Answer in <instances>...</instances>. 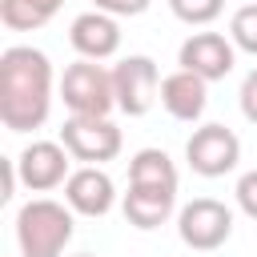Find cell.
<instances>
[{"label": "cell", "mask_w": 257, "mask_h": 257, "mask_svg": "<svg viewBox=\"0 0 257 257\" xmlns=\"http://www.w3.org/2000/svg\"><path fill=\"white\" fill-rule=\"evenodd\" d=\"M52 108V64L32 44L0 52V120L8 133H32Z\"/></svg>", "instance_id": "cell-1"}, {"label": "cell", "mask_w": 257, "mask_h": 257, "mask_svg": "<svg viewBox=\"0 0 257 257\" xmlns=\"http://www.w3.org/2000/svg\"><path fill=\"white\" fill-rule=\"evenodd\" d=\"M72 209L52 201V197H36L16 213V245L20 257H60L72 241Z\"/></svg>", "instance_id": "cell-2"}, {"label": "cell", "mask_w": 257, "mask_h": 257, "mask_svg": "<svg viewBox=\"0 0 257 257\" xmlns=\"http://www.w3.org/2000/svg\"><path fill=\"white\" fill-rule=\"evenodd\" d=\"M60 100L72 108V116H108L116 108L112 72L100 60H76L60 76Z\"/></svg>", "instance_id": "cell-3"}, {"label": "cell", "mask_w": 257, "mask_h": 257, "mask_svg": "<svg viewBox=\"0 0 257 257\" xmlns=\"http://www.w3.org/2000/svg\"><path fill=\"white\" fill-rule=\"evenodd\" d=\"M177 233L189 249L213 253L233 237V213H229V205H221L213 197H197L177 213Z\"/></svg>", "instance_id": "cell-4"}, {"label": "cell", "mask_w": 257, "mask_h": 257, "mask_svg": "<svg viewBox=\"0 0 257 257\" xmlns=\"http://www.w3.org/2000/svg\"><path fill=\"white\" fill-rule=\"evenodd\" d=\"M60 145L84 165H104L120 153V128L108 116H68L60 128Z\"/></svg>", "instance_id": "cell-5"}, {"label": "cell", "mask_w": 257, "mask_h": 257, "mask_svg": "<svg viewBox=\"0 0 257 257\" xmlns=\"http://www.w3.org/2000/svg\"><path fill=\"white\" fill-rule=\"evenodd\" d=\"M185 161H189V169L201 173V177H225V173H233L237 161H241V141H237V133L225 128V124H201V128L189 137V145H185Z\"/></svg>", "instance_id": "cell-6"}, {"label": "cell", "mask_w": 257, "mask_h": 257, "mask_svg": "<svg viewBox=\"0 0 257 257\" xmlns=\"http://www.w3.org/2000/svg\"><path fill=\"white\" fill-rule=\"evenodd\" d=\"M112 88H116V108L124 116H145L161 92V72L153 56H124L112 68Z\"/></svg>", "instance_id": "cell-7"}, {"label": "cell", "mask_w": 257, "mask_h": 257, "mask_svg": "<svg viewBox=\"0 0 257 257\" xmlns=\"http://www.w3.org/2000/svg\"><path fill=\"white\" fill-rule=\"evenodd\" d=\"M177 64L205 76V80H225L233 72V64H237V44L229 36H221V32H193L181 44Z\"/></svg>", "instance_id": "cell-8"}, {"label": "cell", "mask_w": 257, "mask_h": 257, "mask_svg": "<svg viewBox=\"0 0 257 257\" xmlns=\"http://www.w3.org/2000/svg\"><path fill=\"white\" fill-rule=\"evenodd\" d=\"M68 149L60 141H32L20 157H16V173L20 181L32 189V193H48L56 185H64L72 173H68Z\"/></svg>", "instance_id": "cell-9"}, {"label": "cell", "mask_w": 257, "mask_h": 257, "mask_svg": "<svg viewBox=\"0 0 257 257\" xmlns=\"http://www.w3.org/2000/svg\"><path fill=\"white\" fill-rule=\"evenodd\" d=\"M116 201V185L100 165H80L64 181V205L80 217H104Z\"/></svg>", "instance_id": "cell-10"}, {"label": "cell", "mask_w": 257, "mask_h": 257, "mask_svg": "<svg viewBox=\"0 0 257 257\" xmlns=\"http://www.w3.org/2000/svg\"><path fill=\"white\" fill-rule=\"evenodd\" d=\"M157 100L165 104V112H169L173 120L193 124V120H201V112H205V104H209V80L197 76V72H189V68H177V72H169V76L161 80Z\"/></svg>", "instance_id": "cell-11"}, {"label": "cell", "mask_w": 257, "mask_h": 257, "mask_svg": "<svg viewBox=\"0 0 257 257\" xmlns=\"http://www.w3.org/2000/svg\"><path fill=\"white\" fill-rule=\"evenodd\" d=\"M68 44L84 56V60H108L116 48H120V24L116 16L92 8V12H80L68 28Z\"/></svg>", "instance_id": "cell-12"}, {"label": "cell", "mask_w": 257, "mask_h": 257, "mask_svg": "<svg viewBox=\"0 0 257 257\" xmlns=\"http://www.w3.org/2000/svg\"><path fill=\"white\" fill-rule=\"evenodd\" d=\"M173 205H177V193L169 189H145V185H128L120 209H124V221L137 225V229H157L173 217Z\"/></svg>", "instance_id": "cell-13"}, {"label": "cell", "mask_w": 257, "mask_h": 257, "mask_svg": "<svg viewBox=\"0 0 257 257\" xmlns=\"http://www.w3.org/2000/svg\"><path fill=\"white\" fill-rule=\"evenodd\" d=\"M128 185L169 189V193H177V165L169 161L165 149H141V153L128 161Z\"/></svg>", "instance_id": "cell-14"}, {"label": "cell", "mask_w": 257, "mask_h": 257, "mask_svg": "<svg viewBox=\"0 0 257 257\" xmlns=\"http://www.w3.org/2000/svg\"><path fill=\"white\" fill-rule=\"evenodd\" d=\"M60 4L64 0H0V20L12 32H32V28H44L60 12Z\"/></svg>", "instance_id": "cell-15"}, {"label": "cell", "mask_w": 257, "mask_h": 257, "mask_svg": "<svg viewBox=\"0 0 257 257\" xmlns=\"http://www.w3.org/2000/svg\"><path fill=\"white\" fill-rule=\"evenodd\" d=\"M229 40H233L241 52L257 56V4H241V8L229 16Z\"/></svg>", "instance_id": "cell-16"}, {"label": "cell", "mask_w": 257, "mask_h": 257, "mask_svg": "<svg viewBox=\"0 0 257 257\" xmlns=\"http://www.w3.org/2000/svg\"><path fill=\"white\" fill-rule=\"evenodd\" d=\"M169 8H173V16L181 20V24H213L217 16H221V8H225V0H169Z\"/></svg>", "instance_id": "cell-17"}, {"label": "cell", "mask_w": 257, "mask_h": 257, "mask_svg": "<svg viewBox=\"0 0 257 257\" xmlns=\"http://www.w3.org/2000/svg\"><path fill=\"white\" fill-rule=\"evenodd\" d=\"M233 197H237L241 213L257 221V169H249V173H241V177H237V189H233Z\"/></svg>", "instance_id": "cell-18"}, {"label": "cell", "mask_w": 257, "mask_h": 257, "mask_svg": "<svg viewBox=\"0 0 257 257\" xmlns=\"http://www.w3.org/2000/svg\"><path fill=\"white\" fill-rule=\"evenodd\" d=\"M237 100H241V116L249 120V124H257V68L241 80V92H237Z\"/></svg>", "instance_id": "cell-19"}, {"label": "cell", "mask_w": 257, "mask_h": 257, "mask_svg": "<svg viewBox=\"0 0 257 257\" xmlns=\"http://www.w3.org/2000/svg\"><path fill=\"white\" fill-rule=\"evenodd\" d=\"M100 12H108V16H141L153 0H92Z\"/></svg>", "instance_id": "cell-20"}, {"label": "cell", "mask_w": 257, "mask_h": 257, "mask_svg": "<svg viewBox=\"0 0 257 257\" xmlns=\"http://www.w3.org/2000/svg\"><path fill=\"white\" fill-rule=\"evenodd\" d=\"M76 257H92V253H76Z\"/></svg>", "instance_id": "cell-21"}, {"label": "cell", "mask_w": 257, "mask_h": 257, "mask_svg": "<svg viewBox=\"0 0 257 257\" xmlns=\"http://www.w3.org/2000/svg\"><path fill=\"white\" fill-rule=\"evenodd\" d=\"M245 4H257V0H245Z\"/></svg>", "instance_id": "cell-22"}]
</instances>
